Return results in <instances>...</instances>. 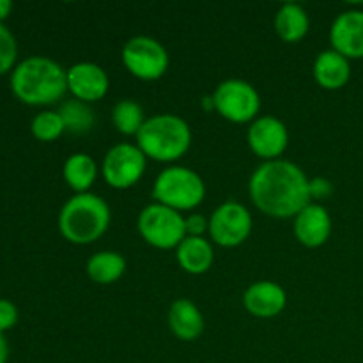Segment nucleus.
I'll return each instance as SVG.
<instances>
[{
  "instance_id": "f257e3e1",
  "label": "nucleus",
  "mask_w": 363,
  "mask_h": 363,
  "mask_svg": "<svg viewBox=\"0 0 363 363\" xmlns=\"http://www.w3.org/2000/svg\"><path fill=\"white\" fill-rule=\"evenodd\" d=\"M248 194L259 211L273 218H294L311 204V181L303 170L287 160L264 162L254 170Z\"/></svg>"
},
{
  "instance_id": "f03ea898",
  "label": "nucleus",
  "mask_w": 363,
  "mask_h": 363,
  "mask_svg": "<svg viewBox=\"0 0 363 363\" xmlns=\"http://www.w3.org/2000/svg\"><path fill=\"white\" fill-rule=\"evenodd\" d=\"M11 91L25 105H53L66 94L67 69L48 57H27L13 69Z\"/></svg>"
},
{
  "instance_id": "7ed1b4c3",
  "label": "nucleus",
  "mask_w": 363,
  "mask_h": 363,
  "mask_svg": "<svg viewBox=\"0 0 363 363\" xmlns=\"http://www.w3.org/2000/svg\"><path fill=\"white\" fill-rule=\"evenodd\" d=\"M108 204L99 195L77 194L59 213V230L69 243L91 245L106 233L110 225Z\"/></svg>"
},
{
  "instance_id": "20e7f679",
  "label": "nucleus",
  "mask_w": 363,
  "mask_h": 363,
  "mask_svg": "<svg viewBox=\"0 0 363 363\" xmlns=\"http://www.w3.org/2000/svg\"><path fill=\"white\" fill-rule=\"evenodd\" d=\"M137 145L145 158L170 163L186 155L191 145V130L186 121L174 113L149 117L137 135Z\"/></svg>"
},
{
  "instance_id": "39448f33",
  "label": "nucleus",
  "mask_w": 363,
  "mask_h": 363,
  "mask_svg": "<svg viewBox=\"0 0 363 363\" xmlns=\"http://www.w3.org/2000/svg\"><path fill=\"white\" fill-rule=\"evenodd\" d=\"M152 195L156 202L176 211H190L204 201L206 184L195 170L174 165L158 174Z\"/></svg>"
},
{
  "instance_id": "423d86ee",
  "label": "nucleus",
  "mask_w": 363,
  "mask_h": 363,
  "mask_svg": "<svg viewBox=\"0 0 363 363\" xmlns=\"http://www.w3.org/2000/svg\"><path fill=\"white\" fill-rule=\"evenodd\" d=\"M138 233L151 247L160 250H170L179 247L186 238L184 216L176 209L160 202L145 206L138 215Z\"/></svg>"
},
{
  "instance_id": "0eeeda50",
  "label": "nucleus",
  "mask_w": 363,
  "mask_h": 363,
  "mask_svg": "<svg viewBox=\"0 0 363 363\" xmlns=\"http://www.w3.org/2000/svg\"><path fill=\"white\" fill-rule=\"evenodd\" d=\"M213 108L230 123H254L261 110V96L255 87L240 78L223 80L213 92Z\"/></svg>"
},
{
  "instance_id": "6e6552de",
  "label": "nucleus",
  "mask_w": 363,
  "mask_h": 363,
  "mask_svg": "<svg viewBox=\"0 0 363 363\" xmlns=\"http://www.w3.org/2000/svg\"><path fill=\"white\" fill-rule=\"evenodd\" d=\"M123 64L140 80H158L169 69V52L149 35H135L124 45Z\"/></svg>"
},
{
  "instance_id": "1a4fd4ad",
  "label": "nucleus",
  "mask_w": 363,
  "mask_h": 363,
  "mask_svg": "<svg viewBox=\"0 0 363 363\" xmlns=\"http://www.w3.org/2000/svg\"><path fill=\"white\" fill-rule=\"evenodd\" d=\"M254 220L250 211L240 202H223L209 218V234L216 245L223 248L240 247L250 236Z\"/></svg>"
},
{
  "instance_id": "9d476101",
  "label": "nucleus",
  "mask_w": 363,
  "mask_h": 363,
  "mask_svg": "<svg viewBox=\"0 0 363 363\" xmlns=\"http://www.w3.org/2000/svg\"><path fill=\"white\" fill-rule=\"evenodd\" d=\"M145 160L147 158L138 145H113L103 158V177L116 190H126L142 179L145 172Z\"/></svg>"
},
{
  "instance_id": "9b49d317",
  "label": "nucleus",
  "mask_w": 363,
  "mask_h": 363,
  "mask_svg": "<svg viewBox=\"0 0 363 363\" xmlns=\"http://www.w3.org/2000/svg\"><path fill=\"white\" fill-rule=\"evenodd\" d=\"M248 147L264 162L279 160L289 144V131L286 124L273 116L257 117L247 131Z\"/></svg>"
},
{
  "instance_id": "f8f14e48",
  "label": "nucleus",
  "mask_w": 363,
  "mask_h": 363,
  "mask_svg": "<svg viewBox=\"0 0 363 363\" xmlns=\"http://www.w3.org/2000/svg\"><path fill=\"white\" fill-rule=\"evenodd\" d=\"M108 74L94 62H77L67 69V91L84 103L99 101L108 92Z\"/></svg>"
},
{
  "instance_id": "ddd939ff",
  "label": "nucleus",
  "mask_w": 363,
  "mask_h": 363,
  "mask_svg": "<svg viewBox=\"0 0 363 363\" xmlns=\"http://www.w3.org/2000/svg\"><path fill=\"white\" fill-rule=\"evenodd\" d=\"M332 48L346 59H363V11L340 13L330 28Z\"/></svg>"
},
{
  "instance_id": "4468645a",
  "label": "nucleus",
  "mask_w": 363,
  "mask_h": 363,
  "mask_svg": "<svg viewBox=\"0 0 363 363\" xmlns=\"http://www.w3.org/2000/svg\"><path fill=\"white\" fill-rule=\"evenodd\" d=\"M332 234V218L325 206L311 204L294 216V236L303 247L319 248Z\"/></svg>"
},
{
  "instance_id": "2eb2a0df",
  "label": "nucleus",
  "mask_w": 363,
  "mask_h": 363,
  "mask_svg": "<svg viewBox=\"0 0 363 363\" xmlns=\"http://www.w3.org/2000/svg\"><path fill=\"white\" fill-rule=\"evenodd\" d=\"M243 305L248 314L254 318L269 319L284 312L287 305V294L277 282L261 280L248 286L243 294Z\"/></svg>"
},
{
  "instance_id": "dca6fc26",
  "label": "nucleus",
  "mask_w": 363,
  "mask_h": 363,
  "mask_svg": "<svg viewBox=\"0 0 363 363\" xmlns=\"http://www.w3.org/2000/svg\"><path fill=\"white\" fill-rule=\"evenodd\" d=\"M169 326L177 339L191 342L202 335L206 323L204 315L194 301L179 298L169 308Z\"/></svg>"
},
{
  "instance_id": "f3484780",
  "label": "nucleus",
  "mask_w": 363,
  "mask_h": 363,
  "mask_svg": "<svg viewBox=\"0 0 363 363\" xmlns=\"http://www.w3.org/2000/svg\"><path fill=\"white\" fill-rule=\"evenodd\" d=\"M314 78L326 91H339L351 78L350 59L333 48L325 50L314 62Z\"/></svg>"
},
{
  "instance_id": "a211bd4d",
  "label": "nucleus",
  "mask_w": 363,
  "mask_h": 363,
  "mask_svg": "<svg viewBox=\"0 0 363 363\" xmlns=\"http://www.w3.org/2000/svg\"><path fill=\"white\" fill-rule=\"evenodd\" d=\"M176 257L181 268L190 275L209 272L215 261L213 245L202 236H186L176 248Z\"/></svg>"
},
{
  "instance_id": "6ab92c4d",
  "label": "nucleus",
  "mask_w": 363,
  "mask_h": 363,
  "mask_svg": "<svg viewBox=\"0 0 363 363\" xmlns=\"http://www.w3.org/2000/svg\"><path fill=\"white\" fill-rule=\"evenodd\" d=\"M311 20L300 4H284L275 16V32L286 43H298L307 35Z\"/></svg>"
},
{
  "instance_id": "aec40b11",
  "label": "nucleus",
  "mask_w": 363,
  "mask_h": 363,
  "mask_svg": "<svg viewBox=\"0 0 363 363\" xmlns=\"http://www.w3.org/2000/svg\"><path fill=\"white\" fill-rule=\"evenodd\" d=\"M62 176L71 190L77 194H87L98 177V165L87 152H74L64 162Z\"/></svg>"
},
{
  "instance_id": "412c9836",
  "label": "nucleus",
  "mask_w": 363,
  "mask_h": 363,
  "mask_svg": "<svg viewBox=\"0 0 363 363\" xmlns=\"http://www.w3.org/2000/svg\"><path fill=\"white\" fill-rule=\"evenodd\" d=\"M126 272V261L119 252L103 250L87 261V275L92 282L108 286L117 282Z\"/></svg>"
},
{
  "instance_id": "4be33fe9",
  "label": "nucleus",
  "mask_w": 363,
  "mask_h": 363,
  "mask_svg": "<svg viewBox=\"0 0 363 363\" xmlns=\"http://www.w3.org/2000/svg\"><path fill=\"white\" fill-rule=\"evenodd\" d=\"M57 112L62 117L66 131L73 135H85L94 126V112L89 103L80 101V99H67Z\"/></svg>"
},
{
  "instance_id": "5701e85b",
  "label": "nucleus",
  "mask_w": 363,
  "mask_h": 363,
  "mask_svg": "<svg viewBox=\"0 0 363 363\" xmlns=\"http://www.w3.org/2000/svg\"><path fill=\"white\" fill-rule=\"evenodd\" d=\"M144 108L135 99H121L112 110V123L117 131L128 137H137L145 123Z\"/></svg>"
},
{
  "instance_id": "b1692460",
  "label": "nucleus",
  "mask_w": 363,
  "mask_h": 363,
  "mask_svg": "<svg viewBox=\"0 0 363 363\" xmlns=\"http://www.w3.org/2000/svg\"><path fill=\"white\" fill-rule=\"evenodd\" d=\"M30 131L39 142H53L66 131V128H64L62 117L59 116V112L45 110L32 119Z\"/></svg>"
},
{
  "instance_id": "393cba45",
  "label": "nucleus",
  "mask_w": 363,
  "mask_h": 363,
  "mask_svg": "<svg viewBox=\"0 0 363 363\" xmlns=\"http://www.w3.org/2000/svg\"><path fill=\"white\" fill-rule=\"evenodd\" d=\"M18 57V43L13 32L0 23V77L14 69Z\"/></svg>"
},
{
  "instance_id": "a878e982",
  "label": "nucleus",
  "mask_w": 363,
  "mask_h": 363,
  "mask_svg": "<svg viewBox=\"0 0 363 363\" xmlns=\"http://www.w3.org/2000/svg\"><path fill=\"white\" fill-rule=\"evenodd\" d=\"M18 318H20V312H18L16 305L6 298H0V332L6 333L7 330L14 328Z\"/></svg>"
},
{
  "instance_id": "bb28decb",
  "label": "nucleus",
  "mask_w": 363,
  "mask_h": 363,
  "mask_svg": "<svg viewBox=\"0 0 363 363\" xmlns=\"http://www.w3.org/2000/svg\"><path fill=\"white\" fill-rule=\"evenodd\" d=\"M184 227H186V236H202L209 229V222L202 215L194 213L184 218Z\"/></svg>"
},
{
  "instance_id": "cd10ccee",
  "label": "nucleus",
  "mask_w": 363,
  "mask_h": 363,
  "mask_svg": "<svg viewBox=\"0 0 363 363\" xmlns=\"http://www.w3.org/2000/svg\"><path fill=\"white\" fill-rule=\"evenodd\" d=\"M332 194V184H330V181L326 179H321V177H318V179L311 181V195L312 197H326V195Z\"/></svg>"
},
{
  "instance_id": "c85d7f7f",
  "label": "nucleus",
  "mask_w": 363,
  "mask_h": 363,
  "mask_svg": "<svg viewBox=\"0 0 363 363\" xmlns=\"http://www.w3.org/2000/svg\"><path fill=\"white\" fill-rule=\"evenodd\" d=\"M9 358V344H7L6 335L0 332V363H7Z\"/></svg>"
},
{
  "instance_id": "c756f323",
  "label": "nucleus",
  "mask_w": 363,
  "mask_h": 363,
  "mask_svg": "<svg viewBox=\"0 0 363 363\" xmlns=\"http://www.w3.org/2000/svg\"><path fill=\"white\" fill-rule=\"evenodd\" d=\"M11 11H13V2L11 0H0V23L9 18Z\"/></svg>"
}]
</instances>
